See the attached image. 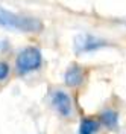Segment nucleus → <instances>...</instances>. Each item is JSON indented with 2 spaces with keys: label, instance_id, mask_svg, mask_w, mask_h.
Segmentation results:
<instances>
[{
  "label": "nucleus",
  "instance_id": "5",
  "mask_svg": "<svg viewBox=\"0 0 126 134\" xmlns=\"http://www.w3.org/2000/svg\"><path fill=\"white\" fill-rule=\"evenodd\" d=\"M85 79V70L77 64H71L65 70V75H64V81L68 87H77L84 82Z\"/></svg>",
  "mask_w": 126,
  "mask_h": 134
},
{
  "label": "nucleus",
  "instance_id": "3",
  "mask_svg": "<svg viewBox=\"0 0 126 134\" xmlns=\"http://www.w3.org/2000/svg\"><path fill=\"white\" fill-rule=\"evenodd\" d=\"M108 46V43L102 38H97L91 34H79L75 37V50L77 53H90Z\"/></svg>",
  "mask_w": 126,
  "mask_h": 134
},
{
  "label": "nucleus",
  "instance_id": "9",
  "mask_svg": "<svg viewBox=\"0 0 126 134\" xmlns=\"http://www.w3.org/2000/svg\"><path fill=\"white\" fill-rule=\"evenodd\" d=\"M6 47H8V43L5 41V40H3V41H0V52H2V50H5Z\"/></svg>",
  "mask_w": 126,
  "mask_h": 134
},
{
  "label": "nucleus",
  "instance_id": "4",
  "mask_svg": "<svg viewBox=\"0 0 126 134\" xmlns=\"http://www.w3.org/2000/svg\"><path fill=\"white\" fill-rule=\"evenodd\" d=\"M50 102H52V107L56 110V113H58L59 116L70 117L73 114L71 98H70L65 92H62V90H55V92L50 94Z\"/></svg>",
  "mask_w": 126,
  "mask_h": 134
},
{
  "label": "nucleus",
  "instance_id": "7",
  "mask_svg": "<svg viewBox=\"0 0 126 134\" xmlns=\"http://www.w3.org/2000/svg\"><path fill=\"white\" fill-rule=\"evenodd\" d=\"M100 130V122L99 120H94L90 117H85L81 120V125H79V134H97Z\"/></svg>",
  "mask_w": 126,
  "mask_h": 134
},
{
  "label": "nucleus",
  "instance_id": "8",
  "mask_svg": "<svg viewBox=\"0 0 126 134\" xmlns=\"http://www.w3.org/2000/svg\"><path fill=\"white\" fill-rule=\"evenodd\" d=\"M8 76H9V66L6 63L0 61V81H5Z\"/></svg>",
  "mask_w": 126,
  "mask_h": 134
},
{
  "label": "nucleus",
  "instance_id": "6",
  "mask_svg": "<svg viewBox=\"0 0 126 134\" xmlns=\"http://www.w3.org/2000/svg\"><path fill=\"white\" fill-rule=\"evenodd\" d=\"M100 124L108 130H117L118 126V113L114 110H105L100 113Z\"/></svg>",
  "mask_w": 126,
  "mask_h": 134
},
{
  "label": "nucleus",
  "instance_id": "1",
  "mask_svg": "<svg viewBox=\"0 0 126 134\" xmlns=\"http://www.w3.org/2000/svg\"><path fill=\"white\" fill-rule=\"evenodd\" d=\"M0 26L12 31H18V32H38L43 27L41 21L34 17L20 15L2 6H0Z\"/></svg>",
  "mask_w": 126,
  "mask_h": 134
},
{
  "label": "nucleus",
  "instance_id": "2",
  "mask_svg": "<svg viewBox=\"0 0 126 134\" xmlns=\"http://www.w3.org/2000/svg\"><path fill=\"white\" fill-rule=\"evenodd\" d=\"M43 57L41 52L37 47H26L23 49L17 57L15 61V69H17L18 75H27L31 72H35L41 67Z\"/></svg>",
  "mask_w": 126,
  "mask_h": 134
}]
</instances>
